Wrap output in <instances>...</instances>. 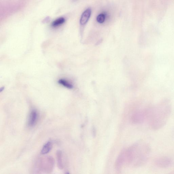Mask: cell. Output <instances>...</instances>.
<instances>
[{
    "mask_svg": "<svg viewBox=\"0 0 174 174\" xmlns=\"http://www.w3.org/2000/svg\"><path fill=\"white\" fill-rule=\"evenodd\" d=\"M38 118V114L37 111L35 109L32 110L29 115L28 125L29 126L32 127L36 124Z\"/></svg>",
    "mask_w": 174,
    "mask_h": 174,
    "instance_id": "8992f818",
    "label": "cell"
},
{
    "mask_svg": "<svg viewBox=\"0 0 174 174\" xmlns=\"http://www.w3.org/2000/svg\"><path fill=\"white\" fill-rule=\"evenodd\" d=\"M57 165L60 169L63 168V164L62 161V153L61 151H58L57 153Z\"/></svg>",
    "mask_w": 174,
    "mask_h": 174,
    "instance_id": "30bf717a",
    "label": "cell"
},
{
    "mask_svg": "<svg viewBox=\"0 0 174 174\" xmlns=\"http://www.w3.org/2000/svg\"><path fill=\"white\" fill-rule=\"evenodd\" d=\"M49 20V17H48L46 18L44 20V22H48V21Z\"/></svg>",
    "mask_w": 174,
    "mask_h": 174,
    "instance_id": "4fadbf2b",
    "label": "cell"
},
{
    "mask_svg": "<svg viewBox=\"0 0 174 174\" xmlns=\"http://www.w3.org/2000/svg\"><path fill=\"white\" fill-rule=\"evenodd\" d=\"M172 110L171 104L167 100L150 107L148 119L151 128L158 130L163 128L169 120Z\"/></svg>",
    "mask_w": 174,
    "mask_h": 174,
    "instance_id": "6da1fadb",
    "label": "cell"
},
{
    "mask_svg": "<svg viewBox=\"0 0 174 174\" xmlns=\"http://www.w3.org/2000/svg\"><path fill=\"white\" fill-rule=\"evenodd\" d=\"M93 134H94V136H95V134H96V132H95V129L94 128H93Z\"/></svg>",
    "mask_w": 174,
    "mask_h": 174,
    "instance_id": "5bb4252c",
    "label": "cell"
},
{
    "mask_svg": "<svg viewBox=\"0 0 174 174\" xmlns=\"http://www.w3.org/2000/svg\"><path fill=\"white\" fill-rule=\"evenodd\" d=\"M172 160L169 157H162L155 160L156 165L160 168H166L171 166L173 164Z\"/></svg>",
    "mask_w": 174,
    "mask_h": 174,
    "instance_id": "277c9868",
    "label": "cell"
},
{
    "mask_svg": "<svg viewBox=\"0 0 174 174\" xmlns=\"http://www.w3.org/2000/svg\"><path fill=\"white\" fill-rule=\"evenodd\" d=\"M73 1H77V0H73Z\"/></svg>",
    "mask_w": 174,
    "mask_h": 174,
    "instance_id": "9a60e30c",
    "label": "cell"
},
{
    "mask_svg": "<svg viewBox=\"0 0 174 174\" xmlns=\"http://www.w3.org/2000/svg\"><path fill=\"white\" fill-rule=\"evenodd\" d=\"M106 17V14H100L97 18V21L99 23H102L105 21Z\"/></svg>",
    "mask_w": 174,
    "mask_h": 174,
    "instance_id": "7c38bea8",
    "label": "cell"
},
{
    "mask_svg": "<svg viewBox=\"0 0 174 174\" xmlns=\"http://www.w3.org/2000/svg\"><path fill=\"white\" fill-rule=\"evenodd\" d=\"M150 108L141 109L135 112L132 115L131 117V121L134 124L143 123L148 119L149 115Z\"/></svg>",
    "mask_w": 174,
    "mask_h": 174,
    "instance_id": "3957f363",
    "label": "cell"
},
{
    "mask_svg": "<svg viewBox=\"0 0 174 174\" xmlns=\"http://www.w3.org/2000/svg\"><path fill=\"white\" fill-rule=\"evenodd\" d=\"M65 22V19L63 17L58 18L53 22L51 26L53 28L58 27L63 25Z\"/></svg>",
    "mask_w": 174,
    "mask_h": 174,
    "instance_id": "9c48e42d",
    "label": "cell"
},
{
    "mask_svg": "<svg viewBox=\"0 0 174 174\" xmlns=\"http://www.w3.org/2000/svg\"><path fill=\"white\" fill-rule=\"evenodd\" d=\"M125 165V154L124 149L119 154L115 164V168L117 171L120 170Z\"/></svg>",
    "mask_w": 174,
    "mask_h": 174,
    "instance_id": "5b68a950",
    "label": "cell"
},
{
    "mask_svg": "<svg viewBox=\"0 0 174 174\" xmlns=\"http://www.w3.org/2000/svg\"><path fill=\"white\" fill-rule=\"evenodd\" d=\"M53 147L52 143L51 141H48L45 144L42 149L41 153L42 154H45L49 153L52 149Z\"/></svg>",
    "mask_w": 174,
    "mask_h": 174,
    "instance_id": "ba28073f",
    "label": "cell"
},
{
    "mask_svg": "<svg viewBox=\"0 0 174 174\" xmlns=\"http://www.w3.org/2000/svg\"><path fill=\"white\" fill-rule=\"evenodd\" d=\"M125 165L139 167L145 163L149 158L150 148L144 143L135 144L125 149Z\"/></svg>",
    "mask_w": 174,
    "mask_h": 174,
    "instance_id": "7a4b0ae2",
    "label": "cell"
},
{
    "mask_svg": "<svg viewBox=\"0 0 174 174\" xmlns=\"http://www.w3.org/2000/svg\"><path fill=\"white\" fill-rule=\"evenodd\" d=\"M58 83L60 85L63 86L65 88L72 89L73 88V85L69 81L65 79H61L59 80Z\"/></svg>",
    "mask_w": 174,
    "mask_h": 174,
    "instance_id": "8fae6325",
    "label": "cell"
},
{
    "mask_svg": "<svg viewBox=\"0 0 174 174\" xmlns=\"http://www.w3.org/2000/svg\"><path fill=\"white\" fill-rule=\"evenodd\" d=\"M91 14V10L90 9L86 10L81 15L80 20V23L82 25H85L88 22Z\"/></svg>",
    "mask_w": 174,
    "mask_h": 174,
    "instance_id": "52a82bcc",
    "label": "cell"
}]
</instances>
